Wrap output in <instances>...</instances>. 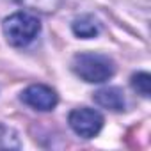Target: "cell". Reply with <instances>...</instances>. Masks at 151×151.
Segmentation results:
<instances>
[{
  "mask_svg": "<svg viewBox=\"0 0 151 151\" xmlns=\"http://www.w3.org/2000/svg\"><path fill=\"white\" fill-rule=\"evenodd\" d=\"M13 2L22 4L34 11H41V13H53L60 6V0H13Z\"/></svg>",
  "mask_w": 151,
  "mask_h": 151,
  "instance_id": "7",
  "label": "cell"
},
{
  "mask_svg": "<svg viewBox=\"0 0 151 151\" xmlns=\"http://www.w3.org/2000/svg\"><path fill=\"white\" fill-rule=\"evenodd\" d=\"M22 101L36 110H53L57 101H59V96L57 93L48 87V86H43V84H34V86H29L23 93H22Z\"/></svg>",
  "mask_w": 151,
  "mask_h": 151,
  "instance_id": "4",
  "label": "cell"
},
{
  "mask_svg": "<svg viewBox=\"0 0 151 151\" xmlns=\"http://www.w3.org/2000/svg\"><path fill=\"white\" fill-rule=\"evenodd\" d=\"M73 32L78 37L89 39V37H94L98 34V25L89 16H84V18H78V20L73 22Z\"/></svg>",
  "mask_w": 151,
  "mask_h": 151,
  "instance_id": "6",
  "label": "cell"
},
{
  "mask_svg": "<svg viewBox=\"0 0 151 151\" xmlns=\"http://www.w3.org/2000/svg\"><path fill=\"white\" fill-rule=\"evenodd\" d=\"M94 101L107 109V110H114V112H121L124 110V96H123V91L117 89V87H105V89H100L94 93Z\"/></svg>",
  "mask_w": 151,
  "mask_h": 151,
  "instance_id": "5",
  "label": "cell"
},
{
  "mask_svg": "<svg viewBox=\"0 0 151 151\" xmlns=\"http://www.w3.org/2000/svg\"><path fill=\"white\" fill-rule=\"evenodd\" d=\"M68 123L78 137L93 139L100 133V130L103 126V116L94 109L82 107V109H75L69 112Z\"/></svg>",
  "mask_w": 151,
  "mask_h": 151,
  "instance_id": "3",
  "label": "cell"
},
{
  "mask_svg": "<svg viewBox=\"0 0 151 151\" xmlns=\"http://www.w3.org/2000/svg\"><path fill=\"white\" fill-rule=\"evenodd\" d=\"M2 30L11 46H25L39 34L41 23L34 14L20 11L4 20Z\"/></svg>",
  "mask_w": 151,
  "mask_h": 151,
  "instance_id": "2",
  "label": "cell"
},
{
  "mask_svg": "<svg viewBox=\"0 0 151 151\" xmlns=\"http://www.w3.org/2000/svg\"><path fill=\"white\" fill-rule=\"evenodd\" d=\"M73 71L89 84H101L114 77L116 66L107 55L100 53H78L73 59Z\"/></svg>",
  "mask_w": 151,
  "mask_h": 151,
  "instance_id": "1",
  "label": "cell"
},
{
  "mask_svg": "<svg viewBox=\"0 0 151 151\" xmlns=\"http://www.w3.org/2000/svg\"><path fill=\"white\" fill-rule=\"evenodd\" d=\"M132 87L139 94H142L144 98H147L151 94V77H149L147 73H144V71L135 73L133 77H132Z\"/></svg>",
  "mask_w": 151,
  "mask_h": 151,
  "instance_id": "8",
  "label": "cell"
}]
</instances>
